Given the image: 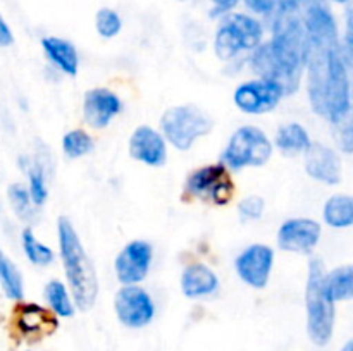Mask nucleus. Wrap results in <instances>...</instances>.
<instances>
[{"mask_svg": "<svg viewBox=\"0 0 353 351\" xmlns=\"http://www.w3.org/2000/svg\"><path fill=\"white\" fill-rule=\"evenodd\" d=\"M59 251L64 265L65 279L71 288L74 305L81 312H88L99 296V279L93 262L83 248L81 240L68 217H61L57 222Z\"/></svg>", "mask_w": 353, "mask_h": 351, "instance_id": "3", "label": "nucleus"}, {"mask_svg": "<svg viewBox=\"0 0 353 351\" xmlns=\"http://www.w3.org/2000/svg\"><path fill=\"white\" fill-rule=\"evenodd\" d=\"M62 150L69 158L85 157L93 150V138L86 131L72 129L62 138Z\"/></svg>", "mask_w": 353, "mask_h": 351, "instance_id": "26", "label": "nucleus"}, {"mask_svg": "<svg viewBox=\"0 0 353 351\" xmlns=\"http://www.w3.org/2000/svg\"><path fill=\"white\" fill-rule=\"evenodd\" d=\"M272 143L268 134L255 126H241L233 133L223 151L221 162L233 171L261 167L272 155Z\"/></svg>", "mask_w": 353, "mask_h": 351, "instance_id": "7", "label": "nucleus"}, {"mask_svg": "<svg viewBox=\"0 0 353 351\" xmlns=\"http://www.w3.org/2000/svg\"><path fill=\"white\" fill-rule=\"evenodd\" d=\"M45 55L48 61L68 76H76L79 69V57L76 47L71 41L59 36H45L41 40Z\"/></svg>", "mask_w": 353, "mask_h": 351, "instance_id": "19", "label": "nucleus"}, {"mask_svg": "<svg viewBox=\"0 0 353 351\" xmlns=\"http://www.w3.org/2000/svg\"><path fill=\"white\" fill-rule=\"evenodd\" d=\"M123 102L109 88H93L83 98V119L93 129H103L110 120L121 114Z\"/></svg>", "mask_w": 353, "mask_h": 351, "instance_id": "14", "label": "nucleus"}, {"mask_svg": "<svg viewBox=\"0 0 353 351\" xmlns=\"http://www.w3.org/2000/svg\"><path fill=\"white\" fill-rule=\"evenodd\" d=\"M21 241H23L24 253H26L28 260H30L31 264L45 267V265H50L52 262H54V251H52V248H48L47 244L38 241L30 227H26V229L23 231Z\"/></svg>", "mask_w": 353, "mask_h": 351, "instance_id": "25", "label": "nucleus"}, {"mask_svg": "<svg viewBox=\"0 0 353 351\" xmlns=\"http://www.w3.org/2000/svg\"><path fill=\"white\" fill-rule=\"evenodd\" d=\"M305 171L316 181L338 184L341 181V158L333 148L323 143H312L305 151Z\"/></svg>", "mask_w": 353, "mask_h": 351, "instance_id": "17", "label": "nucleus"}, {"mask_svg": "<svg viewBox=\"0 0 353 351\" xmlns=\"http://www.w3.org/2000/svg\"><path fill=\"white\" fill-rule=\"evenodd\" d=\"M274 265V251L271 246L254 243L245 248L234 260V268L241 281L254 289L268 286Z\"/></svg>", "mask_w": 353, "mask_h": 351, "instance_id": "11", "label": "nucleus"}, {"mask_svg": "<svg viewBox=\"0 0 353 351\" xmlns=\"http://www.w3.org/2000/svg\"><path fill=\"white\" fill-rule=\"evenodd\" d=\"M219 289V279L216 272L203 264H192L181 275V291L186 298H203Z\"/></svg>", "mask_w": 353, "mask_h": 351, "instance_id": "18", "label": "nucleus"}, {"mask_svg": "<svg viewBox=\"0 0 353 351\" xmlns=\"http://www.w3.org/2000/svg\"><path fill=\"white\" fill-rule=\"evenodd\" d=\"M341 351H353V339H352V341H348V343L345 344L343 350H341Z\"/></svg>", "mask_w": 353, "mask_h": 351, "instance_id": "34", "label": "nucleus"}, {"mask_svg": "<svg viewBox=\"0 0 353 351\" xmlns=\"http://www.w3.org/2000/svg\"><path fill=\"white\" fill-rule=\"evenodd\" d=\"M307 89L314 112L333 126L343 120L353 124V83L340 40H310L307 57Z\"/></svg>", "mask_w": 353, "mask_h": 351, "instance_id": "1", "label": "nucleus"}, {"mask_svg": "<svg viewBox=\"0 0 353 351\" xmlns=\"http://www.w3.org/2000/svg\"><path fill=\"white\" fill-rule=\"evenodd\" d=\"M130 155L141 164L161 167L168 158V143L164 134L150 126L137 127L130 138Z\"/></svg>", "mask_w": 353, "mask_h": 351, "instance_id": "15", "label": "nucleus"}, {"mask_svg": "<svg viewBox=\"0 0 353 351\" xmlns=\"http://www.w3.org/2000/svg\"><path fill=\"white\" fill-rule=\"evenodd\" d=\"M210 2H212L214 6L212 9L214 16H221V14H226L230 12L231 9H234L240 0H210Z\"/></svg>", "mask_w": 353, "mask_h": 351, "instance_id": "32", "label": "nucleus"}, {"mask_svg": "<svg viewBox=\"0 0 353 351\" xmlns=\"http://www.w3.org/2000/svg\"><path fill=\"white\" fill-rule=\"evenodd\" d=\"M9 200L12 203V209L16 210L21 219H31L33 215V200H31L30 189L23 184L9 186Z\"/></svg>", "mask_w": 353, "mask_h": 351, "instance_id": "29", "label": "nucleus"}, {"mask_svg": "<svg viewBox=\"0 0 353 351\" xmlns=\"http://www.w3.org/2000/svg\"><path fill=\"white\" fill-rule=\"evenodd\" d=\"M324 222L334 229L353 226V196L334 195L326 202L323 210Z\"/></svg>", "mask_w": 353, "mask_h": 351, "instance_id": "21", "label": "nucleus"}, {"mask_svg": "<svg viewBox=\"0 0 353 351\" xmlns=\"http://www.w3.org/2000/svg\"><path fill=\"white\" fill-rule=\"evenodd\" d=\"M28 181H30V195L31 200H33L34 205H43L45 200L48 196L47 189V181H45V171L41 167V164H33L28 169Z\"/></svg>", "mask_w": 353, "mask_h": 351, "instance_id": "28", "label": "nucleus"}, {"mask_svg": "<svg viewBox=\"0 0 353 351\" xmlns=\"http://www.w3.org/2000/svg\"><path fill=\"white\" fill-rule=\"evenodd\" d=\"M310 145H312V141H310L309 133L299 123L283 124L276 133V147L281 153L288 155V157L305 153Z\"/></svg>", "mask_w": 353, "mask_h": 351, "instance_id": "20", "label": "nucleus"}, {"mask_svg": "<svg viewBox=\"0 0 353 351\" xmlns=\"http://www.w3.org/2000/svg\"><path fill=\"white\" fill-rule=\"evenodd\" d=\"M0 284H2L3 292L10 299H23L24 286L23 275L17 270L16 265L7 258V255L0 250Z\"/></svg>", "mask_w": 353, "mask_h": 351, "instance_id": "24", "label": "nucleus"}, {"mask_svg": "<svg viewBox=\"0 0 353 351\" xmlns=\"http://www.w3.org/2000/svg\"><path fill=\"white\" fill-rule=\"evenodd\" d=\"M14 43V34L10 31L9 24L6 23L2 16H0V47H9Z\"/></svg>", "mask_w": 353, "mask_h": 351, "instance_id": "33", "label": "nucleus"}, {"mask_svg": "<svg viewBox=\"0 0 353 351\" xmlns=\"http://www.w3.org/2000/svg\"><path fill=\"white\" fill-rule=\"evenodd\" d=\"M321 224L312 219H288L278 231V246L292 253H310L319 244Z\"/></svg>", "mask_w": 353, "mask_h": 351, "instance_id": "13", "label": "nucleus"}, {"mask_svg": "<svg viewBox=\"0 0 353 351\" xmlns=\"http://www.w3.org/2000/svg\"><path fill=\"white\" fill-rule=\"evenodd\" d=\"M243 2L252 12L261 16H271L276 9H279V0H243Z\"/></svg>", "mask_w": 353, "mask_h": 351, "instance_id": "31", "label": "nucleus"}, {"mask_svg": "<svg viewBox=\"0 0 353 351\" xmlns=\"http://www.w3.org/2000/svg\"><path fill=\"white\" fill-rule=\"evenodd\" d=\"M265 210V202L261 196H247L240 202L238 205V213L243 220H259L262 215H264Z\"/></svg>", "mask_w": 353, "mask_h": 351, "instance_id": "30", "label": "nucleus"}, {"mask_svg": "<svg viewBox=\"0 0 353 351\" xmlns=\"http://www.w3.org/2000/svg\"><path fill=\"white\" fill-rule=\"evenodd\" d=\"M185 193L212 205H228L234 196V181L230 174V167L217 162L195 169L186 178Z\"/></svg>", "mask_w": 353, "mask_h": 351, "instance_id": "8", "label": "nucleus"}, {"mask_svg": "<svg viewBox=\"0 0 353 351\" xmlns=\"http://www.w3.org/2000/svg\"><path fill=\"white\" fill-rule=\"evenodd\" d=\"M333 2H336V3H347V2H350V0H333Z\"/></svg>", "mask_w": 353, "mask_h": 351, "instance_id": "35", "label": "nucleus"}, {"mask_svg": "<svg viewBox=\"0 0 353 351\" xmlns=\"http://www.w3.org/2000/svg\"><path fill=\"white\" fill-rule=\"evenodd\" d=\"M326 268L323 260L312 258L309 262V275L305 288L307 334L317 346H326L333 337L334 329V299L324 286Z\"/></svg>", "mask_w": 353, "mask_h": 351, "instance_id": "4", "label": "nucleus"}, {"mask_svg": "<svg viewBox=\"0 0 353 351\" xmlns=\"http://www.w3.org/2000/svg\"><path fill=\"white\" fill-rule=\"evenodd\" d=\"M214 120L196 105L169 107L161 117V129L165 141L178 150L186 151L199 138L212 131Z\"/></svg>", "mask_w": 353, "mask_h": 351, "instance_id": "5", "label": "nucleus"}, {"mask_svg": "<svg viewBox=\"0 0 353 351\" xmlns=\"http://www.w3.org/2000/svg\"><path fill=\"white\" fill-rule=\"evenodd\" d=\"M181 2H185V0H181Z\"/></svg>", "mask_w": 353, "mask_h": 351, "instance_id": "36", "label": "nucleus"}, {"mask_svg": "<svg viewBox=\"0 0 353 351\" xmlns=\"http://www.w3.org/2000/svg\"><path fill=\"white\" fill-rule=\"evenodd\" d=\"M57 326L55 313L37 303H21L16 308V327L26 339L38 341L50 336Z\"/></svg>", "mask_w": 353, "mask_h": 351, "instance_id": "16", "label": "nucleus"}, {"mask_svg": "<svg viewBox=\"0 0 353 351\" xmlns=\"http://www.w3.org/2000/svg\"><path fill=\"white\" fill-rule=\"evenodd\" d=\"M45 299L57 317L74 315V299L69 296L68 288L61 281H50L45 286Z\"/></svg>", "mask_w": 353, "mask_h": 351, "instance_id": "23", "label": "nucleus"}, {"mask_svg": "<svg viewBox=\"0 0 353 351\" xmlns=\"http://www.w3.org/2000/svg\"><path fill=\"white\" fill-rule=\"evenodd\" d=\"M117 320L130 329H141L155 317V305L152 296L137 284L123 286L114 298Z\"/></svg>", "mask_w": 353, "mask_h": 351, "instance_id": "10", "label": "nucleus"}, {"mask_svg": "<svg viewBox=\"0 0 353 351\" xmlns=\"http://www.w3.org/2000/svg\"><path fill=\"white\" fill-rule=\"evenodd\" d=\"M261 21L248 14H228L226 19L217 28L214 38V50L221 61H231L241 52L255 50L262 43Z\"/></svg>", "mask_w": 353, "mask_h": 351, "instance_id": "6", "label": "nucleus"}, {"mask_svg": "<svg viewBox=\"0 0 353 351\" xmlns=\"http://www.w3.org/2000/svg\"><path fill=\"white\" fill-rule=\"evenodd\" d=\"M283 95H286L283 86L272 79H252V81L241 83L234 89V105L245 114L252 116H261L268 114L278 107Z\"/></svg>", "mask_w": 353, "mask_h": 351, "instance_id": "9", "label": "nucleus"}, {"mask_svg": "<svg viewBox=\"0 0 353 351\" xmlns=\"http://www.w3.org/2000/svg\"><path fill=\"white\" fill-rule=\"evenodd\" d=\"M95 28L102 38H114L123 30V21L114 9L102 7L95 16Z\"/></svg>", "mask_w": 353, "mask_h": 351, "instance_id": "27", "label": "nucleus"}, {"mask_svg": "<svg viewBox=\"0 0 353 351\" xmlns=\"http://www.w3.org/2000/svg\"><path fill=\"white\" fill-rule=\"evenodd\" d=\"M309 57V36L303 21L281 12L271 41L261 43L250 58L252 69L261 78L279 83L285 93L296 92Z\"/></svg>", "mask_w": 353, "mask_h": 351, "instance_id": "2", "label": "nucleus"}, {"mask_svg": "<svg viewBox=\"0 0 353 351\" xmlns=\"http://www.w3.org/2000/svg\"><path fill=\"white\" fill-rule=\"evenodd\" d=\"M324 286L334 301H347L353 299V264L338 267L326 272Z\"/></svg>", "mask_w": 353, "mask_h": 351, "instance_id": "22", "label": "nucleus"}, {"mask_svg": "<svg viewBox=\"0 0 353 351\" xmlns=\"http://www.w3.org/2000/svg\"><path fill=\"white\" fill-rule=\"evenodd\" d=\"M152 257H154V251H152L150 243L143 240L130 241L117 253L116 262H114L117 281L124 286L140 284L150 270Z\"/></svg>", "mask_w": 353, "mask_h": 351, "instance_id": "12", "label": "nucleus"}]
</instances>
